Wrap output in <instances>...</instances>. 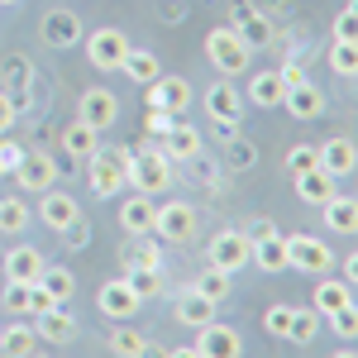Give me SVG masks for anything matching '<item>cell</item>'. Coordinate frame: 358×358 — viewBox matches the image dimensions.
I'll list each match as a JSON object with an SVG mask.
<instances>
[{"instance_id":"36","label":"cell","mask_w":358,"mask_h":358,"mask_svg":"<svg viewBox=\"0 0 358 358\" xmlns=\"http://www.w3.org/2000/svg\"><path fill=\"white\" fill-rule=\"evenodd\" d=\"M229 287H234V277L220 273V268H210V263H206V268H201V277H196V292H201V296H210L215 306L229 301Z\"/></svg>"},{"instance_id":"23","label":"cell","mask_w":358,"mask_h":358,"mask_svg":"<svg viewBox=\"0 0 358 358\" xmlns=\"http://www.w3.org/2000/svg\"><path fill=\"white\" fill-rule=\"evenodd\" d=\"M320 215H325V229H330V234H344V239H349L358 229V201L344 196V192H334L330 201L320 206Z\"/></svg>"},{"instance_id":"8","label":"cell","mask_w":358,"mask_h":358,"mask_svg":"<svg viewBox=\"0 0 358 358\" xmlns=\"http://www.w3.org/2000/svg\"><path fill=\"white\" fill-rule=\"evenodd\" d=\"M192 354H201V358H239V354H244V334H239V325L206 320V325L196 330Z\"/></svg>"},{"instance_id":"25","label":"cell","mask_w":358,"mask_h":358,"mask_svg":"<svg viewBox=\"0 0 358 358\" xmlns=\"http://www.w3.org/2000/svg\"><path fill=\"white\" fill-rule=\"evenodd\" d=\"M344 306H354V282L320 273V282H315V310H320V315H334V310H344Z\"/></svg>"},{"instance_id":"47","label":"cell","mask_w":358,"mask_h":358,"mask_svg":"<svg viewBox=\"0 0 358 358\" xmlns=\"http://www.w3.org/2000/svg\"><path fill=\"white\" fill-rule=\"evenodd\" d=\"M292 310H296V306H268V315H263V330L273 334V339H282V334H287V325H292Z\"/></svg>"},{"instance_id":"14","label":"cell","mask_w":358,"mask_h":358,"mask_svg":"<svg viewBox=\"0 0 358 358\" xmlns=\"http://www.w3.org/2000/svg\"><path fill=\"white\" fill-rule=\"evenodd\" d=\"M124 196V192H120ZM153 210H158V201L153 196H143V192H129L124 201H120V229L129 234V239H143V234H153Z\"/></svg>"},{"instance_id":"5","label":"cell","mask_w":358,"mask_h":358,"mask_svg":"<svg viewBox=\"0 0 358 358\" xmlns=\"http://www.w3.org/2000/svg\"><path fill=\"white\" fill-rule=\"evenodd\" d=\"M196 224H201V210H196L192 201H163L153 210V234L163 244H187L196 234Z\"/></svg>"},{"instance_id":"17","label":"cell","mask_w":358,"mask_h":358,"mask_svg":"<svg viewBox=\"0 0 358 358\" xmlns=\"http://www.w3.org/2000/svg\"><path fill=\"white\" fill-rule=\"evenodd\" d=\"M158 148H163L172 163H196V158L206 153V138H201V129H192V124H172V129L158 138Z\"/></svg>"},{"instance_id":"28","label":"cell","mask_w":358,"mask_h":358,"mask_svg":"<svg viewBox=\"0 0 358 358\" xmlns=\"http://www.w3.org/2000/svg\"><path fill=\"white\" fill-rule=\"evenodd\" d=\"M282 96H287V86H282V77H277V67H268V72H253L244 101L263 106V110H277V106H282Z\"/></svg>"},{"instance_id":"18","label":"cell","mask_w":358,"mask_h":358,"mask_svg":"<svg viewBox=\"0 0 358 358\" xmlns=\"http://www.w3.org/2000/svg\"><path fill=\"white\" fill-rule=\"evenodd\" d=\"M315 163L330 172L334 182H344V177H354L358 167V153H354V138H325L320 148H315Z\"/></svg>"},{"instance_id":"21","label":"cell","mask_w":358,"mask_h":358,"mask_svg":"<svg viewBox=\"0 0 358 358\" xmlns=\"http://www.w3.org/2000/svg\"><path fill=\"white\" fill-rule=\"evenodd\" d=\"M34 320H38L34 330H38L43 344H72V339H77V315H72L67 306H53V310H43V315H34Z\"/></svg>"},{"instance_id":"40","label":"cell","mask_w":358,"mask_h":358,"mask_svg":"<svg viewBox=\"0 0 358 358\" xmlns=\"http://www.w3.org/2000/svg\"><path fill=\"white\" fill-rule=\"evenodd\" d=\"M330 72L334 77H354L358 72V43H334L330 48Z\"/></svg>"},{"instance_id":"37","label":"cell","mask_w":358,"mask_h":358,"mask_svg":"<svg viewBox=\"0 0 358 358\" xmlns=\"http://www.w3.org/2000/svg\"><path fill=\"white\" fill-rule=\"evenodd\" d=\"M0 82H5V91H24V86L34 82V62H29L24 53H10V57H5V72H0Z\"/></svg>"},{"instance_id":"2","label":"cell","mask_w":358,"mask_h":358,"mask_svg":"<svg viewBox=\"0 0 358 358\" xmlns=\"http://www.w3.org/2000/svg\"><path fill=\"white\" fill-rule=\"evenodd\" d=\"M82 167H86L91 196H101V201H115L129 187V148H96Z\"/></svg>"},{"instance_id":"11","label":"cell","mask_w":358,"mask_h":358,"mask_svg":"<svg viewBox=\"0 0 358 358\" xmlns=\"http://www.w3.org/2000/svg\"><path fill=\"white\" fill-rule=\"evenodd\" d=\"M244 96H239V86L229 82V77H220V82L206 86V110H210V120L220 124V129H234L239 120H244Z\"/></svg>"},{"instance_id":"48","label":"cell","mask_w":358,"mask_h":358,"mask_svg":"<svg viewBox=\"0 0 358 358\" xmlns=\"http://www.w3.org/2000/svg\"><path fill=\"white\" fill-rule=\"evenodd\" d=\"M20 158H24V148H20L15 138H5V134H0V172L10 177V172L20 167Z\"/></svg>"},{"instance_id":"30","label":"cell","mask_w":358,"mask_h":358,"mask_svg":"<svg viewBox=\"0 0 358 358\" xmlns=\"http://www.w3.org/2000/svg\"><path fill=\"white\" fill-rule=\"evenodd\" d=\"M110 354H120V358H138V354H148L153 344H148V334L143 330H134L129 320H115V330H110Z\"/></svg>"},{"instance_id":"33","label":"cell","mask_w":358,"mask_h":358,"mask_svg":"<svg viewBox=\"0 0 358 358\" xmlns=\"http://www.w3.org/2000/svg\"><path fill=\"white\" fill-rule=\"evenodd\" d=\"M124 282H129V292H134L138 301H148V296H163V268H138V263H124Z\"/></svg>"},{"instance_id":"29","label":"cell","mask_w":358,"mask_h":358,"mask_svg":"<svg viewBox=\"0 0 358 358\" xmlns=\"http://www.w3.org/2000/svg\"><path fill=\"white\" fill-rule=\"evenodd\" d=\"M29 224H34V210H29L20 196H0V239H20Z\"/></svg>"},{"instance_id":"49","label":"cell","mask_w":358,"mask_h":358,"mask_svg":"<svg viewBox=\"0 0 358 358\" xmlns=\"http://www.w3.org/2000/svg\"><path fill=\"white\" fill-rule=\"evenodd\" d=\"M15 120H20V106H15V96L0 86V134H10V129H15Z\"/></svg>"},{"instance_id":"4","label":"cell","mask_w":358,"mask_h":358,"mask_svg":"<svg viewBox=\"0 0 358 358\" xmlns=\"http://www.w3.org/2000/svg\"><path fill=\"white\" fill-rule=\"evenodd\" d=\"M282 244H287V268H296L306 277H320L334 268V248L315 234H282Z\"/></svg>"},{"instance_id":"20","label":"cell","mask_w":358,"mask_h":358,"mask_svg":"<svg viewBox=\"0 0 358 358\" xmlns=\"http://www.w3.org/2000/svg\"><path fill=\"white\" fill-rule=\"evenodd\" d=\"M43 268H48V258H43V248H34V244H15L5 253V282H38Z\"/></svg>"},{"instance_id":"27","label":"cell","mask_w":358,"mask_h":358,"mask_svg":"<svg viewBox=\"0 0 358 358\" xmlns=\"http://www.w3.org/2000/svg\"><path fill=\"white\" fill-rule=\"evenodd\" d=\"M120 72H124L129 82L148 86V82H158V77H163V62H158V53H153V48H129V53H124V62H120Z\"/></svg>"},{"instance_id":"16","label":"cell","mask_w":358,"mask_h":358,"mask_svg":"<svg viewBox=\"0 0 358 358\" xmlns=\"http://www.w3.org/2000/svg\"><path fill=\"white\" fill-rule=\"evenodd\" d=\"M82 215V206H77V196H67V192H57V187H48V192H38V210H34V220L38 224H48V229H62V224H72Z\"/></svg>"},{"instance_id":"15","label":"cell","mask_w":358,"mask_h":358,"mask_svg":"<svg viewBox=\"0 0 358 358\" xmlns=\"http://www.w3.org/2000/svg\"><path fill=\"white\" fill-rule=\"evenodd\" d=\"M143 91H148V110L182 115L192 106V82H187V77H158V82L143 86Z\"/></svg>"},{"instance_id":"13","label":"cell","mask_w":358,"mask_h":358,"mask_svg":"<svg viewBox=\"0 0 358 358\" xmlns=\"http://www.w3.org/2000/svg\"><path fill=\"white\" fill-rule=\"evenodd\" d=\"M82 20L67 10V5H57V10H48L43 20H38V38L48 43V48H77L82 43Z\"/></svg>"},{"instance_id":"22","label":"cell","mask_w":358,"mask_h":358,"mask_svg":"<svg viewBox=\"0 0 358 358\" xmlns=\"http://www.w3.org/2000/svg\"><path fill=\"white\" fill-rule=\"evenodd\" d=\"M292 182H296V196H301L306 206H325V201H330V196L339 192V182H334V177H330V172H325L320 163H315V167H306V172H296Z\"/></svg>"},{"instance_id":"56","label":"cell","mask_w":358,"mask_h":358,"mask_svg":"<svg viewBox=\"0 0 358 358\" xmlns=\"http://www.w3.org/2000/svg\"><path fill=\"white\" fill-rule=\"evenodd\" d=\"M0 177H5V172H0Z\"/></svg>"},{"instance_id":"32","label":"cell","mask_w":358,"mask_h":358,"mask_svg":"<svg viewBox=\"0 0 358 358\" xmlns=\"http://www.w3.org/2000/svg\"><path fill=\"white\" fill-rule=\"evenodd\" d=\"M43 349V339H38V330H29V325H0V354H10V358H29V354H38Z\"/></svg>"},{"instance_id":"52","label":"cell","mask_w":358,"mask_h":358,"mask_svg":"<svg viewBox=\"0 0 358 358\" xmlns=\"http://www.w3.org/2000/svg\"><path fill=\"white\" fill-rule=\"evenodd\" d=\"M277 77H282V86L292 91V86L306 82V67H301V62H282V67H277Z\"/></svg>"},{"instance_id":"6","label":"cell","mask_w":358,"mask_h":358,"mask_svg":"<svg viewBox=\"0 0 358 358\" xmlns=\"http://www.w3.org/2000/svg\"><path fill=\"white\" fill-rule=\"evenodd\" d=\"M134 43L124 38V29L115 24H101L86 34V62L96 67V72H120V62H124V53H129Z\"/></svg>"},{"instance_id":"43","label":"cell","mask_w":358,"mask_h":358,"mask_svg":"<svg viewBox=\"0 0 358 358\" xmlns=\"http://www.w3.org/2000/svg\"><path fill=\"white\" fill-rule=\"evenodd\" d=\"M57 239H62L67 248H86V244H91V220L77 215L72 224H62V229H57Z\"/></svg>"},{"instance_id":"51","label":"cell","mask_w":358,"mask_h":358,"mask_svg":"<svg viewBox=\"0 0 358 358\" xmlns=\"http://www.w3.org/2000/svg\"><path fill=\"white\" fill-rule=\"evenodd\" d=\"M172 124H177V120H172L167 110H148V120H143V129H148V138H163L167 129H172Z\"/></svg>"},{"instance_id":"46","label":"cell","mask_w":358,"mask_h":358,"mask_svg":"<svg viewBox=\"0 0 358 358\" xmlns=\"http://www.w3.org/2000/svg\"><path fill=\"white\" fill-rule=\"evenodd\" d=\"M224 158H229L234 167H253L258 163V148H253L248 138H229V143H224Z\"/></svg>"},{"instance_id":"44","label":"cell","mask_w":358,"mask_h":358,"mask_svg":"<svg viewBox=\"0 0 358 358\" xmlns=\"http://www.w3.org/2000/svg\"><path fill=\"white\" fill-rule=\"evenodd\" d=\"M334 43H358V10H339L334 15Z\"/></svg>"},{"instance_id":"54","label":"cell","mask_w":358,"mask_h":358,"mask_svg":"<svg viewBox=\"0 0 358 358\" xmlns=\"http://www.w3.org/2000/svg\"><path fill=\"white\" fill-rule=\"evenodd\" d=\"M344 282H358V258H354V253L344 258Z\"/></svg>"},{"instance_id":"35","label":"cell","mask_w":358,"mask_h":358,"mask_svg":"<svg viewBox=\"0 0 358 358\" xmlns=\"http://www.w3.org/2000/svg\"><path fill=\"white\" fill-rule=\"evenodd\" d=\"M38 282H43V292H48L53 301H62V306L77 296V273H72V268H43Z\"/></svg>"},{"instance_id":"39","label":"cell","mask_w":358,"mask_h":358,"mask_svg":"<svg viewBox=\"0 0 358 358\" xmlns=\"http://www.w3.org/2000/svg\"><path fill=\"white\" fill-rule=\"evenodd\" d=\"M124 263H138V268H163V239H158V234H143L138 248L124 258Z\"/></svg>"},{"instance_id":"45","label":"cell","mask_w":358,"mask_h":358,"mask_svg":"<svg viewBox=\"0 0 358 358\" xmlns=\"http://www.w3.org/2000/svg\"><path fill=\"white\" fill-rule=\"evenodd\" d=\"M287 177H296V172H306V167H315V143H296V148H287Z\"/></svg>"},{"instance_id":"41","label":"cell","mask_w":358,"mask_h":358,"mask_svg":"<svg viewBox=\"0 0 358 358\" xmlns=\"http://www.w3.org/2000/svg\"><path fill=\"white\" fill-rule=\"evenodd\" d=\"M29 287H34V282H5L0 301H5L10 315H29Z\"/></svg>"},{"instance_id":"19","label":"cell","mask_w":358,"mask_h":358,"mask_svg":"<svg viewBox=\"0 0 358 358\" xmlns=\"http://www.w3.org/2000/svg\"><path fill=\"white\" fill-rule=\"evenodd\" d=\"M282 110L292 115V120H320V115H325V91L306 77L301 86H292V91L282 96Z\"/></svg>"},{"instance_id":"1","label":"cell","mask_w":358,"mask_h":358,"mask_svg":"<svg viewBox=\"0 0 358 358\" xmlns=\"http://www.w3.org/2000/svg\"><path fill=\"white\" fill-rule=\"evenodd\" d=\"M172 167H177V163L158 148V138H153V143H143V148H129V187L158 201V196L177 182V177H172Z\"/></svg>"},{"instance_id":"34","label":"cell","mask_w":358,"mask_h":358,"mask_svg":"<svg viewBox=\"0 0 358 358\" xmlns=\"http://www.w3.org/2000/svg\"><path fill=\"white\" fill-rule=\"evenodd\" d=\"M320 310L315 306H306V310H292V325H287V334L282 339H292V344H315V334H320Z\"/></svg>"},{"instance_id":"38","label":"cell","mask_w":358,"mask_h":358,"mask_svg":"<svg viewBox=\"0 0 358 358\" xmlns=\"http://www.w3.org/2000/svg\"><path fill=\"white\" fill-rule=\"evenodd\" d=\"M239 38H244L248 48H263V43H273V24H268V15H244V24L234 29Z\"/></svg>"},{"instance_id":"31","label":"cell","mask_w":358,"mask_h":358,"mask_svg":"<svg viewBox=\"0 0 358 358\" xmlns=\"http://www.w3.org/2000/svg\"><path fill=\"white\" fill-rule=\"evenodd\" d=\"M248 263H253L258 273H287V244H282V234L258 239V244H253V253H248Z\"/></svg>"},{"instance_id":"50","label":"cell","mask_w":358,"mask_h":358,"mask_svg":"<svg viewBox=\"0 0 358 358\" xmlns=\"http://www.w3.org/2000/svg\"><path fill=\"white\" fill-rule=\"evenodd\" d=\"M53 306H62V301H53V296L43 292V282L29 287V315H43V310H53Z\"/></svg>"},{"instance_id":"24","label":"cell","mask_w":358,"mask_h":358,"mask_svg":"<svg viewBox=\"0 0 358 358\" xmlns=\"http://www.w3.org/2000/svg\"><path fill=\"white\" fill-rule=\"evenodd\" d=\"M215 310H220V306L210 301V296H201V292H182V296H177V306H172V315H177V325H187V330H201V325H206V320H215Z\"/></svg>"},{"instance_id":"3","label":"cell","mask_w":358,"mask_h":358,"mask_svg":"<svg viewBox=\"0 0 358 358\" xmlns=\"http://www.w3.org/2000/svg\"><path fill=\"white\" fill-rule=\"evenodd\" d=\"M248 57H253V48H248V43L229 24H215L210 34H206V62H210L220 77H229V82H234L239 72H248Z\"/></svg>"},{"instance_id":"10","label":"cell","mask_w":358,"mask_h":358,"mask_svg":"<svg viewBox=\"0 0 358 358\" xmlns=\"http://www.w3.org/2000/svg\"><path fill=\"white\" fill-rule=\"evenodd\" d=\"M10 177L20 182V192L38 196V192H48V187H57V163L48 158V148H24V158H20V167Z\"/></svg>"},{"instance_id":"53","label":"cell","mask_w":358,"mask_h":358,"mask_svg":"<svg viewBox=\"0 0 358 358\" xmlns=\"http://www.w3.org/2000/svg\"><path fill=\"white\" fill-rule=\"evenodd\" d=\"M268 234H277V224H273V220H263V215H258V220H253V224L244 229V239H248V244H258V239H268Z\"/></svg>"},{"instance_id":"12","label":"cell","mask_w":358,"mask_h":358,"mask_svg":"<svg viewBox=\"0 0 358 358\" xmlns=\"http://www.w3.org/2000/svg\"><path fill=\"white\" fill-rule=\"evenodd\" d=\"M138 306H143V301L129 292V282H124V277H110V282H101V287H96V310H101L110 325H115V320H134Z\"/></svg>"},{"instance_id":"9","label":"cell","mask_w":358,"mask_h":358,"mask_svg":"<svg viewBox=\"0 0 358 358\" xmlns=\"http://www.w3.org/2000/svg\"><path fill=\"white\" fill-rule=\"evenodd\" d=\"M77 120L91 124L96 134L115 129V120H120V96H115L110 86H86L82 101H77Z\"/></svg>"},{"instance_id":"7","label":"cell","mask_w":358,"mask_h":358,"mask_svg":"<svg viewBox=\"0 0 358 358\" xmlns=\"http://www.w3.org/2000/svg\"><path fill=\"white\" fill-rule=\"evenodd\" d=\"M248 253H253V244L244 239V229H220V234L206 244V263L234 277V273H244V268H248Z\"/></svg>"},{"instance_id":"26","label":"cell","mask_w":358,"mask_h":358,"mask_svg":"<svg viewBox=\"0 0 358 358\" xmlns=\"http://www.w3.org/2000/svg\"><path fill=\"white\" fill-rule=\"evenodd\" d=\"M57 143H62V153H67L72 163H86V158L101 148V134H96L91 124H82V120H77V124H67V129L57 134Z\"/></svg>"},{"instance_id":"55","label":"cell","mask_w":358,"mask_h":358,"mask_svg":"<svg viewBox=\"0 0 358 358\" xmlns=\"http://www.w3.org/2000/svg\"><path fill=\"white\" fill-rule=\"evenodd\" d=\"M0 5H20V0H0Z\"/></svg>"},{"instance_id":"42","label":"cell","mask_w":358,"mask_h":358,"mask_svg":"<svg viewBox=\"0 0 358 358\" xmlns=\"http://www.w3.org/2000/svg\"><path fill=\"white\" fill-rule=\"evenodd\" d=\"M325 320H330V330L339 334L344 344H354V339H358V310H354V306H344V310H334V315H325Z\"/></svg>"}]
</instances>
